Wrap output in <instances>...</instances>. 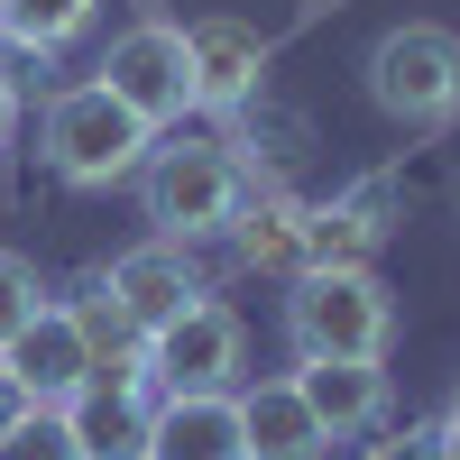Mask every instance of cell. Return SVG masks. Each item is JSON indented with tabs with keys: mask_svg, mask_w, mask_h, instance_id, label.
Wrapping results in <instances>:
<instances>
[{
	"mask_svg": "<svg viewBox=\"0 0 460 460\" xmlns=\"http://www.w3.org/2000/svg\"><path fill=\"white\" fill-rule=\"evenodd\" d=\"M138 194H147V221H157V240L194 249L212 230H230V212L249 203V166L230 138H194V129H157L138 166Z\"/></svg>",
	"mask_w": 460,
	"mask_h": 460,
	"instance_id": "cell-1",
	"label": "cell"
},
{
	"mask_svg": "<svg viewBox=\"0 0 460 460\" xmlns=\"http://www.w3.org/2000/svg\"><path fill=\"white\" fill-rule=\"evenodd\" d=\"M286 341H295V359H387L396 304L377 286V267H304V277H286Z\"/></svg>",
	"mask_w": 460,
	"mask_h": 460,
	"instance_id": "cell-2",
	"label": "cell"
},
{
	"mask_svg": "<svg viewBox=\"0 0 460 460\" xmlns=\"http://www.w3.org/2000/svg\"><path fill=\"white\" fill-rule=\"evenodd\" d=\"M37 147H47V166L74 184V194H111V184H129L147 166V147L157 129L138 120L129 102H111L102 84H74L47 102V120H37Z\"/></svg>",
	"mask_w": 460,
	"mask_h": 460,
	"instance_id": "cell-3",
	"label": "cell"
},
{
	"mask_svg": "<svg viewBox=\"0 0 460 460\" xmlns=\"http://www.w3.org/2000/svg\"><path fill=\"white\" fill-rule=\"evenodd\" d=\"M368 102L405 129H442L460 111V37L442 19H405L368 47Z\"/></svg>",
	"mask_w": 460,
	"mask_h": 460,
	"instance_id": "cell-4",
	"label": "cell"
},
{
	"mask_svg": "<svg viewBox=\"0 0 460 460\" xmlns=\"http://www.w3.org/2000/svg\"><path fill=\"white\" fill-rule=\"evenodd\" d=\"M93 84H102L111 102H129L147 129H184V111H194V56H184V28H175V19L120 28Z\"/></svg>",
	"mask_w": 460,
	"mask_h": 460,
	"instance_id": "cell-5",
	"label": "cell"
},
{
	"mask_svg": "<svg viewBox=\"0 0 460 460\" xmlns=\"http://www.w3.org/2000/svg\"><path fill=\"white\" fill-rule=\"evenodd\" d=\"M147 377H157V396H221L240 377V314L194 295L166 332H147Z\"/></svg>",
	"mask_w": 460,
	"mask_h": 460,
	"instance_id": "cell-6",
	"label": "cell"
},
{
	"mask_svg": "<svg viewBox=\"0 0 460 460\" xmlns=\"http://www.w3.org/2000/svg\"><path fill=\"white\" fill-rule=\"evenodd\" d=\"M84 377H93V350H84V332H74L65 304H47L28 332L0 341V387H10L19 405H74Z\"/></svg>",
	"mask_w": 460,
	"mask_h": 460,
	"instance_id": "cell-7",
	"label": "cell"
},
{
	"mask_svg": "<svg viewBox=\"0 0 460 460\" xmlns=\"http://www.w3.org/2000/svg\"><path fill=\"white\" fill-rule=\"evenodd\" d=\"M111 304H120V323L147 341V332H166L184 304L203 295V277H194V258H184L175 240H147V249H129V258H111Z\"/></svg>",
	"mask_w": 460,
	"mask_h": 460,
	"instance_id": "cell-8",
	"label": "cell"
},
{
	"mask_svg": "<svg viewBox=\"0 0 460 460\" xmlns=\"http://www.w3.org/2000/svg\"><path fill=\"white\" fill-rule=\"evenodd\" d=\"M184 56H194V111H240L267 84V37L249 19H194Z\"/></svg>",
	"mask_w": 460,
	"mask_h": 460,
	"instance_id": "cell-9",
	"label": "cell"
},
{
	"mask_svg": "<svg viewBox=\"0 0 460 460\" xmlns=\"http://www.w3.org/2000/svg\"><path fill=\"white\" fill-rule=\"evenodd\" d=\"M147 414H157V387L147 377H84V396L65 405L84 460H147Z\"/></svg>",
	"mask_w": 460,
	"mask_h": 460,
	"instance_id": "cell-10",
	"label": "cell"
},
{
	"mask_svg": "<svg viewBox=\"0 0 460 460\" xmlns=\"http://www.w3.org/2000/svg\"><path fill=\"white\" fill-rule=\"evenodd\" d=\"M295 396L314 405L323 442H350L368 424H387V359H304L295 368Z\"/></svg>",
	"mask_w": 460,
	"mask_h": 460,
	"instance_id": "cell-11",
	"label": "cell"
},
{
	"mask_svg": "<svg viewBox=\"0 0 460 460\" xmlns=\"http://www.w3.org/2000/svg\"><path fill=\"white\" fill-rule=\"evenodd\" d=\"M147 460H249L240 433V396H157L147 414Z\"/></svg>",
	"mask_w": 460,
	"mask_h": 460,
	"instance_id": "cell-12",
	"label": "cell"
},
{
	"mask_svg": "<svg viewBox=\"0 0 460 460\" xmlns=\"http://www.w3.org/2000/svg\"><path fill=\"white\" fill-rule=\"evenodd\" d=\"M240 433H249V460H314L323 451V424H314V405L295 396V377L240 387Z\"/></svg>",
	"mask_w": 460,
	"mask_h": 460,
	"instance_id": "cell-13",
	"label": "cell"
},
{
	"mask_svg": "<svg viewBox=\"0 0 460 460\" xmlns=\"http://www.w3.org/2000/svg\"><path fill=\"white\" fill-rule=\"evenodd\" d=\"M304 203H286V194H258V203H240L230 212V240H240V258L249 267H267V277H304L314 267V249H304Z\"/></svg>",
	"mask_w": 460,
	"mask_h": 460,
	"instance_id": "cell-14",
	"label": "cell"
},
{
	"mask_svg": "<svg viewBox=\"0 0 460 460\" xmlns=\"http://www.w3.org/2000/svg\"><path fill=\"white\" fill-rule=\"evenodd\" d=\"M102 0H0V47H19V56H65L74 37L93 28Z\"/></svg>",
	"mask_w": 460,
	"mask_h": 460,
	"instance_id": "cell-15",
	"label": "cell"
},
{
	"mask_svg": "<svg viewBox=\"0 0 460 460\" xmlns=\"http://www.w3.org/2000/svg\"><path fill=\"white\" fill-rule=\"evenodd\" d=\"M0 460H84L65 405H10L0 414Z\"/></svg>",
	"mask_w": 460,
	"mask_h": 460,
	"instance_id": "cell-16",
	"label": "cell"
},
{
	"mask_svg": "<svg viewBox=\"0 0 460 460\" xmlns=\"http://www.w3.org/2000/svg\"><path fill=\"white\" fill-rule=\"evenodd\" d=\"M37 314H47V286H37V267H28L19 249H0V341L28 332Z\"/></svg>",
	"mask_w": 460,
	"mask_h": 460,
	"instance_id": "cell-17",
	"label": "cell"
},
{
	"mask_svg": "<svg viewBox=\"0 0 460 460\" xmlns=\"http://www.w3.org/2000/svg\"><path fill=\"white\" fill-rule=\"evenodd\" d=\"M368 460H451V433L442 424H405L387 442H368Z\"/></svg>",
	"mask_w": 460,
	"mask_h": 460,
	"instance_id": "cell-18",
	"label": "cell"
},
{
	"mask_svg": "<svg viewBox=\"0 0 460 460\" xmlns=\"http://www.w3.org/2000/svg\"><path fill=\"white\" fill-rule=\"evenodd\" d=\"M10 120H19V93H10V74H0V138H10Z\"/></svg>",
	"mask_w": 460,
	"mask_h": 460,
	"instance_id": "cell-19",
	"label": "cell"
},
{
	"mask_svg": "<svg viewBox=\"0 0 460 460\" xmlns=\"http://www.w3.org/2000/svg\"><path fill=\"white\" fill-rule=\"evenodd\" d=\"M442 424H451V433H460V387H451V414H442Z\"/></svg>",
	"mask_w": 460,
	"mask_h": 460,
	"instance_id": "cell-20",
	"label": "cell"
},
{
	"mask_svg": "<svg viewBox=\"0 0 460 460\" xmlns=\"http://www.w3.org/2000/svg\"><path fill=\"white\" fill-rule=\"evenodd\" d=\"M442 433H451V424H442ZM451 460H460V433H451Z\"/></svg>",
	"mask_w": 460,
	"mask_h": 460,
	"instance_id": "cell-21",
	"label": "cell"
}]
</instances>
